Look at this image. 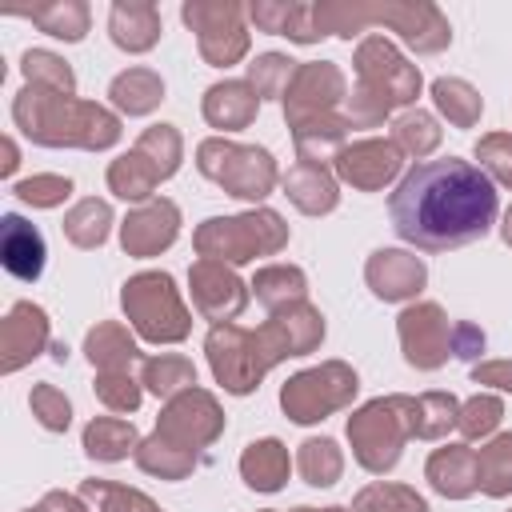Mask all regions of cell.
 I'll use <instances>...</instances> for the list:
<instances>
[{"mask_svg": "<svg viewBox=\"0 0 512 512\" xmlns=\"http://www.w3.org/2000/svg\"><path fill=\"white\" fill-rule=\"evenodd\" d=\"M24 76H28V84H40V80H48L56 92H72V72L64 68V60H56L52 52H24Z\"/></svg>", "mask_w": 512, "mask_h": 512, "instance_id": "603a6c76", "label": "cell"}, {"mask_svg": "<svg viewBox=\"0 0 512 512\" xmlns=\"http://www.w3.org/2000/svg\"><path fill=\"white\" fill-rule=\"evenodd\" d=\"M384 416H388V404L380 400V404H368V408H364L360 416H352V424H348V432H352V440H356V456H360V464H368L372 472L392 468L396 456H400V432H396V424L384 420Z\"/></svg>", "mask_w": 512, "mask_h": 512, "instance_id": "5b68a950", "label": "cell"}, {"mask_svg": "<svg viewBox=\"0 0 512 512\" xmlns=\"http://www.w3.org/2000/svg\"><path fill=\"white\" fill-rule=\"evenodd\" d=\"M328 512H340V508H328Z\"/></svg>", "mask_w": 512, "mask_h": 512, "instance_id": "74e56055", "label": "cell"}, {"mask_svg": "<svg viewBox=\"0 0 512 512\" xmlns=\"http://www.w3.org/2000/svg\"><path fill=\"white\" fill-rule=\"evenodd\" d=\"M348 392H356V376L344 372L340 364H328L324 372H304L292 384H284V396L280 400L292 412V420L308 424V420H320L328 408L344 404Z\"/></svg>", "mask_w": 512, "mask_h": 512, "instance_id": "277c9868", "label": "cell"}, {"mask_svg": "<svg viewBox=\"0 0 512 512\" xmlns=\"http://www.w3.org/2000/svg\"><path fill=\"white\" fill-rule=\"evenodd\" d=\"M340 472V456L332 440H308L304 444V476L308 484H332V476Z\"/></svg>", "mask_w": 512, "mask_h": 512, "instance_id": "484cf974", "label": "cell"}, {"mask_svg": "<svg viewBox=\"0 0 512 512\" xmlns=\"http://www.w3.org/2000/svg\"><path fill=\"white\" fill-rule=\"evenodd\" d=\"M224 152H228L232 164L212 168L208 176H216L224 188H232V196H248V200L264 196L268 184H272V160H268V152H256V148H232V144H224Z\"/></svg>", "mask_w": 512, "mask_h": 512, "instance_id": "9c48e42d", "label": "cell"}, {"mask_svg": "<svg viewBox=\"0 0 512 512\" xmlns=\"http://www.w3.org/2000/svg\"><path fill=\"white\" fill-rule=\"evenodd\" d=\"M204 276H212V268H208V264H200V268H196V284H204ZM212 288H216V292H220V296H224V300H228L232 308H240V304H244V292H240V284H236V280H232L228 272H220V276L212 280ZM196 304H200V308L208 312L212 296H208L204 288H196Z\"/></svg>", "mask_w": 512, "mask_h": 512, "instance_id": "f546056e", "label": "cell"}, {"mask_svg": "<svg viewBox=\"0 0 512 512\" xmlns=\"http://www.w3.org/2000/svg\"><path fill=\"white\" fill-rule=\"evenodd\" d=\"M496 420H500V404H496L492 396H480V400H472V404L464 408L460 428H464L468 436H476V432H488Z\"/></svg>", "mask_w": 512, "mask_h": 512, "instance_id": "4dcf8cb0", "label": "cell"}, {"mask_svg": "<svg viewBox=\"0 0 512 512\" xmlns=\"http://www.w3.org/2000/svg\"><path fill=\"white\" fill-rule=\"evenodd\" d=\"M124 308L132 312L136 328L148 340H180L184 336V312L172 292V280L164 272H148L124 284Z\"/></svg>", "mask_w": 512, "mask_h": 512, "instance_id": "3957f363", "label": "cell"}, {"mask_svg": "<svg viewBox=\"0 0 512 512\" xmlns=\"http://www.w3.org/2000/svg\"><path fill=\"white\" fill-rule=\"evenodd\" d=\"M480 384H500V388H512V364H484L472 372Z\"/></svg>", "mask_w": 512, "mask_h": 512, "instance_id": "836d02e7", "label": "cell"}, {"mask_svg": "<svg viewBox=\"0 0 512 512\" xmlns=\"http://www.w3.org/2000/svg\"><path fill=\"white\" fill-rule=\"evenodd\" d=\"M460 464H468V456H464L460 448L436 452V456H432V464H428L432 484H436L440 492H448V496H464V492H472L476 476H460Z\"/></svg>", "mask_w": 512, "mask_h": 512, "instance_id": "7402d4cb", "label": "cell"}, {"mask_svg": "<svg viewBox=\"0 0 512 512\" xmlns=\"http://www.w3.org/2000/svg\"><path fill=\"white\" fill-rule=\"evenodd\" d=\"M0 260L16 280H36L44 272V236L16 212L0 220Z\"/></svg>", "mask_w": 512, "mask_h": 512, "instance_id": "ba28073f", "label": "cell"}, {"mask_svg": "<svg viewBox=\"0 0 512 512\" xmlns=\"http://www.w3.org/2000/svg\"><path fill=\"white\" fill-rule=\"evenodd\" d=\"M172 236H176V208L172 204H152L124 224V248H132V252L164 248Z\"/></svg>", "mask_w": 512, "mask_h": 512, "instance_id": "7c38bea8", "label": "cell"}, {"mask_svg": "<svg viewBox=\"0 0 512 512\" xmlns=\"http://www.w3.org/2000/svg\"><path fill=\"white\" fill-rule=\"evenodd\" d=\"M28 404H32V412L40 416V424H44V428H52V432H64V428H68V420H72L68 400H64L52 384H36V388H32V396H28Z\"/></svg>", "mask_w": 512, "mask_h": 512, "instance_id": "cb8c5ba5", "label": "cell"}, {"mask_svg": "<svg viewBox=\"0 0 512 512\" xmlns=\"http://www.w3.org/2000/svg\"><path fill=\"white\" fill-rule=\"evenodd\" d=\"M476 484H484V492L492 496L512 488V436H500L492 448H484L476 464Z\"/></svg>", "mask_w": 512, "mask_h": 512, "instance_id": "ac0fdd59", "label": "cell"}, {"mask_svg": "<svg viewBox=\"0 0 512 512\" xmlns=\"http://www.w3.org/2000/svg\"><path fill=\"white\" fill-rule=\"evenodd\" d=\"M284 472H288V456H284V448H280L276 440H260V444L248 448V456H244V476H248L252 488L272 492V488H280Z\"/></svg>", "mask_w": 512, "mask_h": 512, "instance_id": "5bb4252c", "label": "cell"}, {"mask_svg": "<svg viewBox=\"0 0 512 512\" xmlns=\"http://www.w3.org/2000/svg\"><path fill=\"white\" fill-rule=\"evenodd\" d=\"M396 164H400V160H396L392 148H384V144H360V148L344 152L340 172H344L348 180L364 184V188H376V184H384V180L396 172Z\"/></svg>", "mask_w": 512, "mask_h": 512, "instance_id": "4fadbf2b", "label": "cell"}, {"mask_svg": "<svg viewBox=\"0 0 512 512\" xmlns=\"http://www.w3.org/2000/svg\"><path fill=\"white\" fill-rule=\"evenodd\" d=\"M16 164H20V160H16V144H12V140H4V176H12V172H16Z\"/></svg>", "mask_w": 512, "mask_h": 512, "instance_id": "d590c367", "label": "cell"}, {"mask_svg": "<svg viewBox=\"0 0 512 512\" xmlns=\"http://www.w3.org/2000/svg\"><path fill=\"white\" fill-rule=\"evenodd\" d=\"M388 216L396 236L424 252L464 248L492 228L496 188L484 168L460 156L420 160L388 196Z\"/></svg>", "mask_w": 512, "mask_h": 512, "instance_id": "6da1fadb", "label": "cell"}, {"mask_svg": "<svg viewBox=\"0 0 512 512\" xmlns=\"http://www.w3.org/2000/svg\"><path fill=\"white\" fill-rule=\"evenodd\" d=\"M112 100L128 112H148L160 100V80L152 72H128L112 84Z\"/></svg>", "mask_w": 512, "mask_h": 512, "instance_id": "ffe728a7", "label": "cell"}, {"mask_svg": "<svg viewBox=\"0 0 512 512\" xmlns=\"http://www.w3.org/2000/svg\"><path fill=\"white\" fill-rule=\"evenodd\" d=\"M368 280H372L376 296L400 300V296H408V292L420 288L424 268L412 256H404V252H376V260L368 264Z\"/></svg>", "mask_w": 512, "mask_h": 512, "instance_id": "8fae6325", "label": "cell"}, {"mask_svg": "<svg viewBox=\"0 0 512 512\" xmlns=\"http://www.w3.org/2000/svg\"><path fill=\"white\" fill-rule=\"evenodd\" d=\"M136 356V344L128 336H120V328L112 324H100L96 332H88V360L100 364V368H116L120 360H132Z\"/></svg>", "mask_w": 512, "mask_h": 512, "instance_id": "44dd1931", "label": "cell"}, {"mask_svg": "<svg viewBox=\"0 0 512 512\" xmlns=\"http://www.w3.org/2000/svg\"><path fill=\"white\" fill-rule=\"evenodd\" d=\"M100 400L108 404V408H120V412H128V408H136L140 404V392H136V384L128 380V376H116V372H108L104 380H100Z\"/></svg>", "mask_w": 512, "mask_h": 512, "instance_id": "f1b7e54d", "label": "cell"}, {"mask_svg": "<svg viewBox=\"0 0 512 512\" xmlns=\"http://www.w3.org/2000/svg\"><path fill=\"white\" fill-rule=\"evenodd\" d=\"M28 512H32V508H28ZM36 512H44V508H36Z\"/></svg>", "mask_w": 512, "mask_h": 512, "instance_id": "f35d334b", "label": "cell"}, {"mask_svg": "<svg viewBox=\"0 0 512 512\" xmlns=\"http://www.w3.org/2000/svg\"><path fill=\"white\" fill-rule=\"evenodd\" d=\"M12 116L20 124V132L36 144H84V148H104L120 136L116 120L92 104H76L60 92H44L36 84H28L16 104Z\"/></svg>", "mask_w": 512, "mask_h": 512, "instance_id": "7a4b0ae2", "label": "cell"}, {"mask_svg": "<svg viewBox=\"0 0 512 512\" xmlns=\"http://www.w3.org/2000/svg\"><path fill=\"white\" fill-rule=\"evenodd\" d=\"M24 16L40 20L52 36H64V40H80L84 36V8H76V4H68L64 12L60 8H44V12H24Z\"/></svg>", "mask_w": 512, "mask_h": 512, "instance_id": "4316f807", "label": "cell"}, {"mask_svg": "<svg viewBox=\"0 0 512 512\" xmlns=\"http://www.w3.org/2000/svg\"><path fill=\"white\" fill-rule=\"evenodd\" d=\"M108 204H100V200H84V204H76L72 208V216L64 220V232H68V240L72 244H80V248H92V244H100L104 236H108Z\"/></svg>", "mask_w": 512, "mask_h": 512, "instance_id": "e0dca14e", "label": "cell"}, {"mask_svg": "<svg viewBox=\"0 0 512 512\" xmlns=\"http://www.w3.org/2000/svg\"><path fill=\"white\" fill-rule=\"evenodd\" d=\"M396 128H400V140H404L408 148H416V136H420V144H424V148L436 140V132H424V128H432V120H428V116H404Z\"/></svg>", "mask_w": 512, "mask_h": 512, "instance_id": "d6a6232c", "label": "cell"}, {"mask_svg": "<svg viewBox=\"0 0 512 512\" xmlns=\"http://www.w3.org/2000/svg\"><path fill=\"white\" fill-rule=\"evenodd\" d=\"M68 192H72V184H68L64 176H28V180L16 184V196H20L24 204H36V208H52V204H60Z\"/></svg>", "mask_w": 512, "mask_h": 512, "instance_id": "d4e9b609", "label": "cell"}, {"mask_svg": "<svg viewBox=\"0 0 512 512\" xmlns=\"http://www.w3.org/2000/svg\"><path fill=\"white\" fill-rule=\"evenodd\" d=\"M504 240L512 244V212H508V228H504Z\"/></svg>", "mask_w": 512, "mask_h": 512, "instance_id": "8d00e7d4", "label": "cell"}, {"mask_svg": "<svg viewBox=\"0 0 512 512\" xmlns=\"http://www.w3.org/2000/svg\"><path fill=\"white\" fill-rule=\"evenodd\" d=\"M480 152L488 156L492 172H496L500 180H508V184H512V144H508L504 136H492V140H484V144H480Z\"/></svg>", "mask_w": 512, "mask_h": 512, "instance_id": "1f68e13d", "label": "cell"}, {"mask_svg": "<svg viewBox=\"0 0 512 512\" xmlns=\"http://www.w3.org/2000/svg\"><path fill=\"white\" fill-rule=\"evenodd\" d=\"M288 188H292V196H296V204L304 208V212H324V208H332L336 204V188H332V180L324 176V172H316V168H296L292 176H288Z\"/></svg>", "mask_w": 512, "mask_h": 512, "instance_id": "d6986e66", "label": "cell"}, {"mask_svg": "<svg viewBox=\"0 0 512 512\" xmlns=\"http://www.w3.org/2000/svg\"><path fill=\"white\" fill-rule=\"evenodd\" d=\"M280 220L272 212H260V216H240V220H208L196 236L200 252H220L228 260H248L260 244H252V236L260 240V232H276Z\"/></svg>", "mask_w": 512, "mask_h": 512, "instance_id": "8992f818", "label": "cell"}, {"mask_svg": "<svg viewBox=\"0 0 512 512\" xmlns=\"http://www.w3.org/2000/svg\"><path fill=\"white\" fill-rule=\"evenodd\" d=\"M40 508H44V512H76V500H72V496H60V492H48Z\"/></svg>", "mask_w": 512, "mask_h": 512, "instance_id": "e575fe53", "label": "cell"}, {"mask_svg": "<svg viewBox=\"0 0 512 512\" xmlns=\"http://www.w3.org/2000/svg\"><path fill=\"white\" fill-rule=\"evenodd\" d=\"M252 108H256V96H248L240 84H220V88H212V92H208V104H204L208 120H212V124H224V128L244 124V120L252 116Z\"/></svg>", "mask_w": 512, "mask_h": 512, "instance_id": "2e32d148", "label": "cell"}, {"mask_svg": "<svg viewBox=\"0 0 512 512\" xmlns=\"http://www.w3.org/2000/svg\"><path fill=\"white\" fill-rule=\"evenodd\" d=\"M148 384H152V392H172L176 384H192V368L184 364V360H176V356H168V360H148Z\"/></svg>", "mask_w": 512, "mask_h": 512, "instance_id": "83f0119b", "label": "cell"}, {"mask_svg": "<svg viewBox=\"0 0 512 512\" xmlns=\"http://www.w3.org/2000/svg\"><path fill=\"white\" fill-rule=\"evenodd\" d=\"M132 444H136V432L124 420H92L84 432L88 456H100V460H120Z\"/></svg>", "mask_w": 512, "mask_h": 512, "instance_id": "9a60e30c", "label": "cell"}, {"mask_svg": "<svg viewBox=\"0 0 512 512\" xmlns=\"http://www.w3.org/2000/svg\"><path fill=\"white\" fill-rule=\"evenodd\" d=\"M48 340V320L36 304L20 300L12 304L4 328H0V352H4V372H16L20 364H28Z\"/></svg>", "mask_w": 512, "mask_h": 512, "instance_id": "52a82bcc", "label": "cell"}, {"mask_svg": "<svg viewBox=\"0 0 512 512\" xmlns=\"http://www.w3.org/2000/svg\"><path fill=\"white\" fill-rule=\"evenodd\" d=\"M404 348H408V360L420 364V368H436L448 352V328L440 324V312L428 304V308H412L404 312Z\"/></svg>", "mask_w": 512, "mask_h": 512, "instance_id": "30bf717a", "label": "cell"}]
</instances>
